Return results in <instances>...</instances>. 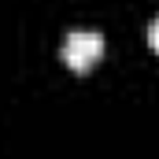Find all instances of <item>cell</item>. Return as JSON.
<instances>
[{
	"label": "cell",
	"mask_w": 159,
	"mask_h": 159,
	"mask_svg": "<svg viewBox=\"0 0 159 159\" xmlns=\"http://www.w3.org/2000/svg\"><path fill=\"white\" fill-rule=\"evenodd\" d=\"M104 52V34L100 30H70L63 37V63L74 70H89Z\"/></svg>",
	"instance_id": "6da1fadb"
},
{
	"label": "cell",
	"mask_w": 159,
	"mask_h": 159,
	"mask_svg": "<svg viewBox=\"0 0 159 159\" xmlns=\"http://www.w3.org/2000/svg\"><path fill=\"white\" fill-rule=\"evenodd\" d=\"M148 44H152V48L159 52V15L152 19V22H148Z\"/></svg>",
	"instance_id": "7a4b0ae2"
}]
</instances>
